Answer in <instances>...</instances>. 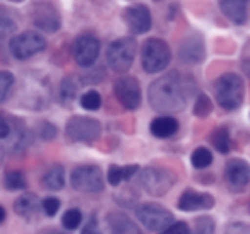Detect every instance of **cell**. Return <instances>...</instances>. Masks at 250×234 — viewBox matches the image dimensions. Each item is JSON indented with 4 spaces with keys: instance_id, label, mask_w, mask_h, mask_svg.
<instances>
[{
    "instance_id": "17",
    "label": "cell",
    "mask_w": 250,
    "mask_h": 234,
    "mask_svg": "<svg viewBox=\"0 0 250 234\" xmlns=\"http://www.w3.org/2000/svg\"><path fill=\"white\" fill-rule=\"evenodd\" d=\"M250 0H219L221 12L235 24H243L247 21V5Z\"/></svg>"
},
{
    "instance_id": "18",
    "label": "cell",
    "mask_w": 250,
    "mask_h": 234,
    "mask_svg": "<svg viewBox=\"0 0 250 234\" xmlns=\"http://www.w3.org/2000/svg\"><path fill=\"white\" fill-rule=\"evenodd\" d=\"M106 224L110 234H143L141 229L125 215V214H118V212H111L106 217Z\"/></svg>"
},
{
    "instance_id": "34",
    "label": "cell",
    "mask_w": 250,
    "mask_h": 234,
    "mask_svg": "<svg viewBox=\"0 0 250 234\" xmlns=\"http://www.w3.org/2000/svg\"><path fill=\"white\" fill-rule=\"evenodd\" d=\"M160 234H190V229L185 222H175L170 224L165 231H161Z\"/></svg>"
},
{
    "instance_id": "26",
    "label": "cell",
    "mask_w": 250,
    "mask_h": 234,
    "mask_svg": "<svg viewBox=\"0 0 250 234\" xmlns=\"http://www.w3.org/2000/svg\"><path fill=\"white\" fill-rule=\"evenodd\" d=\"M14 86V76L7 70H0V103H4Z\"/></svg>"
},
{
    "instance_id": "21",
    "label": "cell",
    "mask_w": 250,
    "mask_h": 234,
    "mask_svg": "<svg viewBox=\"0 0 250 234\" xmlns=\"http://www.w3.org/2000/svg\"><path fill=\"white\" fill-rule=\"evenodd\" d=\"M43 185H45V188L53 190V192L62 190L63 185H65V175H63L62 166L60 164L52 166V168L45 173V176H43Z\"/></svg>"
},
{
    "instance_id": "6",
    "label": "cell",
    "mask_w": 250,
    "mask_h": 234,
    "mask_svg": "<svg viewBox=\"0 0 250 234\" xmlns=\"http://www.w3.org/2000/svg\"><path fill=\"white\" fill-rule=\"evenodd\" d=\"M136 215L144 227H147L149 231H156V233H161L170 224H173V215L170 210L158 203H143L136 209Z\"/></svg>"
},
{
    "instance_id": "16",
    "label": "cell",
    "mask_w": 250,
    "mask_h": 234,
    "mask_svg": "<svg viewBox=\"0 0 250 234\" xmlns=\"http://www.w3.org/2000/svg\"><path fill=\"white\" fill-rule=\"evenodd\" d=\"M204 43L201 38L194 36V38L185 39L180 45V60L185 63H199L204 60Z\"/></svg>"
},
{
    "instance_id": "12",
    "label": "cell",
    "mask_w": 250,
    "mask_h": 234,
    "mask_svg": "<svg viewBox=\"0 0 250 234\" xmlns=\"http://www.w3.org/2000/svg\"><path fill=\"white\" fill-rule=\"evenodd\" d=\"M31 21L36 28L45 33H55V31H59L60 26H62L59 12H57L55 7H53L52 4H48V2H40V4H36L35 7H33Z\"/></svg>"
},
{
    "instance_id": "36",
    "label": "cell",
    "mask_w": 250,
    "mask_h": 234,
    "mask_svg": "<svg viewBox=\"0 0 250 234\" xmlns=\"http://www.w3.org/2000/svg\"><path fill=\"white\" fill-rule=\"evenodd\" d=\"M225 234H250V226L243 222H235L231 226H228Z\"/></svg>"
},
{
    "instance_id": "4",
    "label": "cell",
    "mask_w": 250,
    "mask_h": 234,
    "mask_svg": "<svg viewBox=\"0 0 250 234\" xmlns=\"http://www.w3.org/2000/svg\"><path fill=\"white\" fill-rule=\"evenodd\" d=\"M171 50L167 41L160 38H149L143 45L141 63L147 74H158L170 65Z\"/></svg>"
},
{
    "instance_id": "42",
    "label": "cell",
    "mask_w": 250,
    "mask_h": 234,
    "mask_svg": "<svg viewBox=\"0 0 250 234\" xmlns=\"http://www.w3.org/2000/svg\"><path fill=\"white\" fill-rule=\"evenodd\" d=\"M4 220H5V209L2 205H0V224L4 222Z\"/></svg>"
},
{
    "instance_id": "9",
    "label": "cell",
    "mask_w": 250,
    "mask_h": 234,
    "mask_svg": "<svg viewBox=\"0 0 250 234\" xmlns=\"http://www.w3.org/2000/svg\"><path fill=\"white\" fill-rule=\"evenodd\" d=\"M9 48L18 60H28L46 48V39L36 31H26L14 36Z\"/></svg>"
},
{
    "instance_id": "11",
    "label": "cell",
    "mask_w": 250,
    "mask_h": 234,
    "mask_svg": "<svg viewBox=\"0 0 250 234\" xmlns=\"http://www.w3.org/2000/svg\"><path fill=\"white\" fill-rule=\"evenodd\" d=\"M115 96L127 110H137L141 104V87L134 77H122L115 82Z\"/></svg>"
},
{
    "instance_id": "38",
    "label": "cell",
    "mask_w": 250,
    "mask_h": 234,
    "mask_svg": "<svg viewBox=\"0 0 250 234\" xmlns=\"http://www.w3.org/2000/svg\"><path fill=\"white\" fill-rule=\"evenodd\" d=\"M242 67L247 72V76H250V39L245 43L243 46V53H242Z\"/></svg>"
},
{
    "instance_id": "39",
    "label": "cell",
    "mask_w": 250,
    "mask_h": 234,
    "mask_svg": "<svg viewBox=\"0 0 250 234\" xmlns=\"http://www.w3.org/2000/svg\"><path fill=\"white\" fill-rule=\"evenodd\" d=\"M137 171H139V166L137 164L124 166V168H122V176H124V179H130Z\"/></svg>"
},
{
    "instance_id": "40",
    "label": "cell",
    "mask_w": 250,
    "mask_h": 234,
    "mask_svg": "<svg viewBox=\"0 0 250 234\" xmlns=\"http://www.w3.org/2000/svg\"><path fill=\"white\" fill-rule=\"evenodd\" d=\"M5 152H7V147H5V145L2 144V142H0V166H2V162H4Z\"/></svg>"
},
{
    "instance_id": "35",
    "label": "cell",
    "mask_w": 250,
    "mask_h": 234,
    "mask_svg": "<svg viewBox=\"0 0 250 234\" xmlns=\"http://www.w3.org/2000/svg\"><path fill=\"white\" fill-rule=\"evenodd\" d=\"M124 179V176H122V168L120 166H110V169H108V183H110L111 186H117L120 185V181Z\"/></svg>"
},
{
    "instance_id": "24",
    "label": "cell",
    "mask_w": 250,
    "mask_h": 234,
    "mask_svg": "<svg viewBox=\"0 0 250 234\" xmlns=\"http://www.w3.org/2000/svg\"><path fill=\"white\" fill-rule=\"evenodd\" d=\"M212 162V154L209 149L206 147H199L192 152V166L197 169H204L208 166H211Z\"/></svg>"
},
{
    "instance_id": "20",
    "label": "cell",
    "mask_w": 250,
    "mask_h": 234,
    "mask_svg": "<svg viewBox=\"0 0 250 234\" xmlns=\"http://www.w3.org/2000/svg\"><path fill=\"white\" fill-rule=\"evenodd\" d=\"M14 210L18 215L31 219L36 215V212L40 210V200L35 193H24L14 202Z\"/></svg>"
},
{
    "instance_id": "27",
    "label": "cell",
    "mask_w": 250,
    "mask_h": 234,
    "mask_svg": "<svg viewBox=\"0 0 250 234\" xmlns=\"http://www.w3.org/2000/svg\"><path fill=\"white\" fill-rule=\"evenodd\" d=\"M83 222V214H81L79 209H69L62 217V224L65 229L72 231V229H77Z\"/></svg>"
},
{
    "instance_id": "10",
    "label": "cell",
    "mask_w": 250,
    "mask_h": 234,
    "mask_svg": "<svg viewBox=\"0 0 250 234\" xmlns=\"http://www.w3.org/2000/svg\"><path fill=\"white\" fill-rule=\"evenodd\" d=\"M100 39L93 35H83L74 41L72 46V55L77 65L81 67H91L94 65L98 55H100Z\"/></svg>"
},
{
    "instance_id": "37",
    "label": "cell",
    "mask_w": 250,
    "mask_h": 234,
    "mask_svg": "<svg viewBox=\"0 0 250 234\" xmlns=\"http://www.w3.org/2000/svg\"><path fill=\"white\" fill-rule=\"evenodd\" d=\"M81 234H103V233H101L100 227H98V220H96V217H91V219L87 220V224L83 227V231H81Z\"/></svg>"
},
{
    "instance_id": "7",
    "label": "cell",
    "mask_w": 250,
    "mask_h": 234,
    "mask_svg": "<svg viewBox=\"0 0 250 234\" xmlns=\"http://www.w3.org/2000/svg\"><path fill=\"white\" fill-rule=\"evenodd\" d=\"M65 135L72 142H94L101 135V123L94 118L72 117L65 125Z\"/></svg>"
},
{
    "instance_id": "29",
    "label": "cell",
    "mask_w": 250,
    "mask_h": 234,
    "mask_svg": "<svg viewBox=\"0 0 250 234\" xmlns=\"http://www.w3.org/2000/svg\"><path fill=\"white\" fill-rule=\"evenodd\" d=\"M212 111V103L206 94H201L195 101V106H194V115L199 118H206L209 113Z\"/></svg>"
},
{
    "instance_id": "25",
    "label": "cell",
    "mask_w": 250,
    "mask_h": 234,
    "mask_svg": "<svg viewBox=\"0 0 250 234\" xmlns=\"http://www.w3.org/2000/svg\"><path fill=\"white\" fill-rule=\"evenodd\" d=\"M212 145L216 147V151L221 152V154H226L229 151V134L226 128H218V130L212 134L211 137Z\"/></svg>"
},
{
    "instance_id": "30",
    "label": "cell",
    "mask_w": 250,
    "mask_h": 234,
    "mask_svg": "<svg viewBox=\"0 0 250 234\" xmlns=\"http://www.w3.org/2000/svg\"><path fill=\"white\" fill-rule=\"evenodd\" d=\"M194 234H214V220L208 215H202L195 219Z\"/></svg>"
},
{
    "instance_id": "13",
    "label": "cell",
    "mask_w": 250,
    "mask_h": 234,
    "mask_svg": "<svg viewBox=\"0 0 250 234\" xmlns=\"http://www.w3.org/2000/svg\"><path fill=\"white\" fill-rule=\"evenodd\" d=\"M225 178L233 192H243L250 183V166L242 159H231L226 164Z\"/></svg>"
},
{
    "instance_id": "22",
    "label": "cell",
    "mask_w": 250,
    "mask_h": 234,
    "mask_svg": "<svg viewBox=\"0 0 250 234\" xmlns=\"http://www.w3.org/2000/svg\"><path fill=\"white\" fill-rule=\"evenodd\" d=\"M79 91V82L76 77H65L60 84V101L63 104H70L77 96Z\"/></svg>"
},
{
    "instance_id": "2",
    "label": "cell",
    "mask_w": 250,
    "mask_h": 234,
    "mask_svg": "<svg viewBox=\"0 0 250 234\" xmlns=\"http://www.w3.org/2000/svg\"><path fill=\"white\" fill-rule=\"evenodd\" d=\"M214 94L223 110H236L243 103L245 84H243L242 77L236 74H223L214 84Z\"/></svg>"
},
{
    "instance_id": "14",
    "label": "cell",
    "mask_w": 250,
    "mask_h": 234,
    "mask_svg": "<svg viewBox=\"0 0 250 234\" xmlns=\"http://www.w3.org/2000/svg\"><path fill=\"white\" fill-rule=\"evenodd\" d=\"M124 21L134 35H143L151 28V12L146 5H132L125 9Z\"/></svg>"
},
{
    "instance_id": "8",
    "label": "cell",
    "mask_w": 250,
    "mask_h": 234,
    "mask_svg": "<svg viewBox=\"0 0 250 234\" xmlns=\"http://www.w3.org/2000/svg\"><path fill=\"white\" fill-rule=\"evenodd\" d=\"M70 185L77 192L84 193H96L103 190V175L101 169L94 164L77 166L70 175Z\"/></svg>"
},
{
    "instance_id": "31",
    "label": "cell",
    "mask_w": 250,
    "mask_h": 234,
    "mask_svg": "<svg viewBox=\"0 0 250 234\" xmlns=\"http://www.w3.org/2000/svg\"><path fill=\"white\" fill-rule=\"evenodd\" d=\"M16 31V22L7 16H0V39L7 38Z\"/></svg>"
},
{
    "instance_id": "43",
    "label": "cell",
    "mask_w": 250,
    "mask_h": 234,
    "mask_svg": "<svg viewBox=\"0 0 250 234\" xmlns=\"http://www.w3.org/2000/svg\"><path fill=\"white\" fill-rule=\"evenodd\" d=\"M12 2H22V0H12Z\"/></svg>"
},
{
    "instance_id": "15",
    "label": "cell",
    "mask_w": 250,
    "mask_h": 234,
    "mask_svg": "<svg viewBox=\"0 0 250 234\" xmlns=\"http://www.w3.org/2000/svg\"><path fill=\"white\" fill-rule=\"evenodd\" d=\"M214 207V198L209 193L194 192V190H187L182 193L180 200H178V209L184 212H194V210H208Z\"/></svg>"
},
{
    "instance_id": "41",
    "label": "cell",
    "mask_w": 250,
    "mask_h": 234,
    "mask_svg": "<svg viewBox=\"0 0 250 234\" xmlns=\"http://www.w3.org/2000/svg\"><path fill=\"white\" fill-rule=\"evenodd\" d=\"M40 234H65V233H60V231H57V229H45Z\"/></svg>"
},
{
    "instance_id": "23",
    "label": "cell",
    "mask_w": 250,
    "mask_h": 234,
    "mask_svg": "<svg viewBox=\"0 0 250 234\" xmlns=\"http://www.w3.org/2000/svg\"><path fill=\"white\" fill-rule=\"evenodd\" d=\"M4 185L11 192H18V190H24L28 186V179L22 171H9L4 176Z\"/></svg>"
},
{
    "instance_id": "5",
    "label": "cell",
    "mask_w": 250,
    "mask_h": 234,
    "mask_svg": "<svg viewBox=\"0 0 250 234\" xmlns=\"http://www.w3.org/2000/svg\"><path fill=\"white\" fill-rule=\"evenodd\" d=\"M137 52V43L134 38H118L110 43L106 50V62L110 69L117 74H124L132 67Z\"/></svg>"
},
{
    "instance_id": "32",
    "label": "cell",
    "mask_w": 250,
    "mask_h": 234,
    "mask_svg": "<svg viewBox=\"0 0 250 234\" xmlns=\"http://www.w3.org/2000/svg\"><path fill=\"white\" fill-rule=\"evenodd\" d=\"M42 207H43V212H45L46 215L53 217L60 209V200L55 198V196H46V198L42 202Z\"/></svg>"
},
{
    "instance_id": "19",
    "label": "cell",
    "mask_w": 250,
    "mask_h": 234,
    "mask_svg": "<svg viewBox=\"0 0 250 234\" xmlns=\"http://www.w3.org/2000/svg\"><path fill=\"white\" fill-rule=\"evenodd\" d=\"M151 134L158 138H168L177 134L178 121L173 117H158L151 121Z\"/></svg>"
},
{
    "instance_id": "3",
    "label": "cell",
    "mask_w": 250,
    "mask_h": 234,
    "mask_svg": "<svg viewBox=\"0 0 250 234\" xmlns=\"http://www.w3.org/2000/svg\"><path fill=\"white\" fill-rule=\"evenodd\" d=\"M139 183L149 195L163 196L173 188L177 183V176L171 169L161 168V166H149L141 171Z\"/></svg>"
},
{
    "instance_id": "1",
    "label": "cell",
    "mask_w": 250,
    "mask_h": 234,
    "mask_svg": "<svg viewBox=\"0 0 250 234\" xmlns=\"http://www.w3.org/2000/svg\"><path fill=\"white\" fill-rule=\"evenodd\" d=\"M192 91H194V82L190 77L182 76L180 72H170L151 84L149 103L156 111L175 113L184 110Z\"/></svg>"
},
{
    "instance_id": "33",
    "label": "cell",
    "mask_w": 250,
    "mask_h": 234,
    "mask_svg": "<svg viewBox=\"0 0 250 234\" xmlns=\"http://www.w3.org/2000/svg\"><path fill=\"white\" fill-rule=\"evenodd\" d=\"M57 135V127L52 123H48V121H43L42 125H40V137L45 138V140H52V138H55Z\"/></svg>"
},
{
    "instance_id": "28",
    "label": "cell",
    "mask_w": 250,
    "mask_h": 234,
    "mask_svg": "<svg viewBox=\"0 0 250 234\" xmlns=\"http://www.w3.org/2000/svg\"><path fill=\"white\" fill-rule=\"evenodd\" d=\"M81 106L87 111H96L101 106V96L96 91H87L81 98Z\"/></svg>"
}]
</instances>
